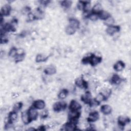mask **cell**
Masks as SVG:
<instances>
[{
  "label": "cell",
  "mask_w": 131,
  "mask_h": 131,
  "mask_svg": "<svg viewBox=\"0 0 131 131\" xmlns=\"http://www.w3.org/2000/svg\"><path fill=\"white\" fill-rule=\"evenodd\" d=\"M102 60L101 57L97 56L94 54H91L89 56V63L92 66H95L100 63Z\"/></svg>",
  "instance_id": "obj_1"
},
{
  "label": "cell",
  "mask_w": 131,
  "mask_h": 131,
  "mask_svg": "<svg viewBox=\"0 0 131 131\" xmlns=\"http://www.w3.org/2000/svg\"><path fill=\"white\" fill-rule=\"evenodd\" d=\"M67 104L66 102H57L55 103L53 106V109L54 111L56 112H59L61 111L64 110L66 108Z\"/></svg>",
  "instance_id": "obj_2"
},
{
  "label": "cell",
  "mask_w": 131,
  "mask_h": 131,
  "mask_svg": "<svg viewBox=\"0 0 131 131\" xmlns=\"http://www.w3.org/2000/svg\"><path fill=\"white\" fill-rule=\"evenodd\" d=\"M34 107H30L27 111L29 119L31 121L36 120L38 116V113Z\"/></svg>",
  "instance_id": "obj_3"
},
{
  "label": "cell",
  "mask_w": 131,
  "mask_h": 131,
  "mask_svg": "<svg viewBox=\"0 0 131 131\" xmlns=\"http://www.w3.org/2000/svg\"><path fill=\"white\" fill-rule=\"evenodd\" d=\"M81 108V105L76 100H73L71 101L69 105V110L71 112L79 111Z\"/></svg>",
  "instance_id": "obj_4"
},
{
  "label": "cell",
  "mask_w": 131,
  "mask_h": 131,
  "mask_svg": "<svg viewBox=\"0 0 131 131\" xmlns=\"http://www.w3.org/2000/svg\"><path fill=\"white\" fill-rule=\"evenodd\" d=\"M120 30V27L118 26H110L106 29V33L110 35H113Z\"/></svg>",
  "instance_id": "obj_5"
},
{
  "label": "cell",
  "mask_w": 131,
  "mask_h": 131,
  "mask_svg": "<svg viewBox=\"0 0 131 131\" xmlns=\"http://www.w3.org/2000/svg\"><path fill=\"white\" fill-rule=\"evenodd\" d=\"M11 8L9 5H5L2 7L1 11V16H8L10 14Z\"/></svg>",
  "instance_id": "obj_6"
},
{
  "label": "cell",
  "mask_w": 131,
  "mask_h": 131,
  "mask_svg": "<svg viewBox=\"0 0 131 131\" xmlns=\"http://www.w3.org/2000/svg\"><path fill=\"white\" fill-rule=\"evenodd\" d=\"M76 85L80 88H88V83L86 81H85L82 78H78L75 80Z\"/></svg>",
  "instance_id": "obj_7"
},
{
  "label": "cell",
  "mask_w": 131,
  "mask_h": 131,
  "mask_svg": "<svg viewBox=\"0 0 131 131\" xmlns=\"http://www.w3.org/2000/svg\"><path fill=\"white\" fill-rule=\"evenodd\" d=\"M99 113L97 112H93L90 114L87 120L89 122H95L99 119Z\"/></svg>",
  "instance_id": "obj_8"
},
{
  "label": "cell",
  "mask_w": 131,
  "mask_h": 131,
  "mask_svg": "<svg viewBox=\"0 0 131 131\" xmlns=\"http://www.w3.org/2000/svg\"><path fill=\"white\" fill-rule=\"evenodd\" d=\"M1 31L5 32L9 31H15V28L14 27V26L12 23L11 24L6 23L3 26V28L1 29Z\"/></svg>",
  "instance_id": "obj_9"
},
{
  "label": "cell",
  "mask_w": 131,
  "mask_h": 131,
  "mask_svg": "<svg viewBox=\"0 0 131 131\" xmlns=\"http://www.w3.org/2000/svg\"><path fill=\"white\" fill-rule=\"evenodd\" d=\"M130 122V119L126 116H120L118 119V122L120 126H124Z\"/></svg>",
  "instance_id": "obj_10"
},
{
  "label": "cell",
  "mask_w": 131,
  "mask_h": 131,
  "mask_svg": "<svg viewBox=\"0 0 131 131\" xmlns=\"http://www.w3.org/2000/svg\"><path fill=\"white\" fill-rule=\"evenodd\" d=\"M33 105V107L36 109L42 110L45 107V103L42 100H38L34 102Z\"/></svg>",
  "instance_id": "obj_11"
},
{
  "label": "cell",
  "mask_w": 131,
  "mask_h": 131,
  "mask_svg": "<svg viewBox=\"0 0 131 131\" xmlns=\"http://www.w3.org/2000/svg\"><path fill=\"white\" fill-rule=\"evenodd\" d=\"M76 127V124L71 122H69L65 124H64L62 126V128L61 130H73L75 129V127Z\"/></svg>",
  "instance_id": "obj_12"
},
{
  "label": "cell",
  "mask_w": 131,
  "mask_h": 131,
  "mask_svg": "<svg viewBox=\"0 0 131 131\" xmlns=\"http://www.w3.org/2000/svg\"><path fill=\"white\" fill-rule=\"evenodd\" d=\"M91 98H92V96L91 93L89 92H86L84 94V95L81 96V100L86 104H90V102L92 100Z\"/></svg>",
  "instance_id": "obj_13"
},
{
  "label": "cell",
  "mask_w": 131,
  "mask_h": 131,
  "mask_svg": "<svg viewBox=\"0 0 131 131\" xmlns=\"http://www.w3.org/2000/svg\"><path fill=\"white\" fill-rule=\"evenodd\" d=\"M101 112L104 115H108L112 112V107L107 104H104L101 107Z\"/></svg>",
  "instance_id": "obj_14"
},
{
  "label": "cell",
  "mask_w": 131,
  "mask_h": 131,
  "mask_svg": "<svg viewBox=\"0 0 131 131\" xmlns=\"http://www.w3.org/2000/svg\"><path fill=\"white\" fill-rule=\"evenodd\" d=\"M125 67V64L122 61H117L114 66V69L115 71L119 72L122 71Z\"/></svg>",
  "instance_id": "obj_15"
},
{
  "label": "cell",
  "mask_w": 131,
  "mask_h": 131,
  "mask_svg": "<svg viewBox=\"0 0 131 131\" xmlns=\"http://www.w3.org/2000/svg\"><path fill=\"white\" fill-rule=\"evenodd\" d=\"M44 72L47 75H53V74H54L56 73V69L54 66H49L45 69Z\"/></svg>",
  "instance_id": "obj_16"
},
{
  "label": "cell",
  "mask_w": 131,
  "mask_h": 131,
  "mask_svg": "<svg viewBox=\"0 0 131 131\" xmlns=\"http://www.w3.org/2000/svg\"><path fill=\"white\" fill-rule=\"evenodd\" d=\"M17 115L16 112L13 111L12 112H10L9 114L8 122L13 123V122L16 121V120L17 119Z\"/></svg>",
  "instance_id": "obj_17"
},
{
  "label": "cell",
  "mask_w": 131,
  "mask_h": 131,
  "mask_svg": "<svg viewBox=\"0 0 131 131\" xmlns=\"http://www.w3.org/2000/svg\"><path fill=\"white\" fill-rule=\"evenodd\" d=\"M21 120L25 124H27L28 123H29L31 121L29 119L28 114L27 112H24L21 113Z\"/></svg>",
  "instance_id": "obj_18"
},
{
  "label": "cell",
  "mask_w": 131,
  "mask_h": 131,
  "mask_svg": "<svg viewBox=\"0 0 131 131\" xmlns=\"http://www.w3.org/2000/svg\"><path fill=\"white\" fill-rule=\"evenodd\" d=\"M69 23H70V26L72 27L73 28H75V29H77L79 28V21L75 18H71L69 20Z\"/></svg>",
  "instance_id": "obj_19"
},
{
  "label": "cell",
  "mask_w": 131,
  "mask_h": 131,
  "mask_svg": "<svg viewBox=\"0 0 131 131\" xmlns=\"http://www.w3.org/2000/svg\"><path fill=\"white\" fill-rule=\"evenodd\" d=\"M102 6L100 4L97 3L93 7L92 11L93 13L98 14L102 11Z\"/></svg>",
  "instance_id": "obj_20"
},
{
  "label": "cell",
  "mask_w": 131,
  "mask_h": 131,
  "mask_svg": "<svg viewBox=\"0 0 131 131\" xmlns=\"http://www.w3.org/2000/svg\"><path fill=\"white\" fill-rule=\"evenodd\" d=\"M98 17H99L102 20H106L107 18H108L110 16V15L108 12L105 11H103L102 10L98 14Z\"/></svg>",
  "instance_id": "obj_21"
},
{
  "label": "cell",
  "mask_w": 131,
  "mask_h": 131,
  "mask_svg": "<svg viewBox=\"0 0 131 131\" xmlns=\"http://www.w3.org/2000/svg\"><path fill=\"white\" fill-rule=\"evenodd\" d=\"M34 15L35 16V19H41L43 17V13L42 11V10H40L39 8H37L35 10Z\"/></svg>",
  "instance_id": "obj_22"
},
{
  "label": "cell",
  "mask_w": 131,
  "mask_h": 131,
  "mask_svg": "<svg viewBox=\"0 0 131 131\" xmlns=\"http://www.w3.org/2000/svg\"><path fill=\"white\" fill-rule=\"evenodd\" d=\"M48 57L45 56L43 54H38L36 57V61L37 62H44L46 61L48 59Z\"/></svg>",
  "instance_id": "obj_23"
},
{
  "label": "cell",
  "mask_w": 131,
  "mask_h": 131,
  "mask_svg": "<svg viewBox=\"0 0 131 131\" xmlns=\"http://www.w3.org/2000/svg\"><path fill=\"white\" fill-rule=\"evenodd\" d=\"M120 81L121 79L120 76L117 74L114 75L111 80V82L112 84H118L120 82Z\"/></svg>",
  "instance_id": "obj_24"
},
{
  "label": "cell",
  "mask_w": 131,
  "mask_h": 131,
  "mask_svg": "<svg viewBox=\"0 0 131 131\" xmlns=\"http://www.w3.org/2000/svg\"><path fill=\"white\" fill-rule=\"evenodd\" d=\"M68 94V91L66 89L62 90L58 94V98L59 99H64Z\"/></svg>",
  "instance_id": "obj_25"
},
{
  "label": "cell",
  "mask_w": 131,
  "mask_h": 131,
  "mask_svg": "<svg viewBox=\"0 0 131 131\" xmlns=\"http://www.w3.org/2000/svg\"><path fill=\"white\" fill-rule=\"evenodd\" d=\"M76 30V29H75V28L70 26V25L67 26L66 28V32L67 33V34H68L69 35L74 34L75 33Z\"/></svg>",
  "instance_id": "obj_26"
},
{
  "label": "cell",
  "mask_w": 131,
  "mask_h": 131,
  "mask_svg": "<svg viewBox=\"0 0 131 131\" xmlns=\"http://www.w3.org/2000/svg\"><path fill=\"white\" fill-rule=\"evenodd\" d=\"M61 5L64 8H69L72 5V2L70 1H63L61 2Z\"/></svg>",
  "instance_id": "obj_27"
},
{
  "label": "cell",
  "mask_w": 131,
  "mask_h": 131,
  "mask_svg": "<svg viewBox=\"0 0 131 131\" xmlns=\"http://www.w3.org/2000/svg\"><path fill=\"white\" fill-rule=\"evenodd\" d=\"M114 23V19L112 17H111V16H110L108 18L105 20V24L108 26H112Z\"/></svg>",
  "instance_id": "obj_28"
},
{
  "label": "cell",
  "mask_w": 131,
  "mask_h": 131,
  "mask_svg": "<svg viewBox=\"0 0 131 131\" xmlns=\"http://www.w3.org/2000/svg\"><path fill=\"white\" fill-rule=\"evenodd\" d=\"M23 106V103L21 102H17L13 106V111L15 112H17L20 109H21V107Z\"/></svg>",
  "instance_id": "obj_29"
},
{
  "label": "cell",
  "mask_w": 131,
  "mask_h": 131,
  "mask_svg": "<svg viewBox=\"0 0 131 131\" xmlns=\"http://www.w3.org/2000/svg\"><path fill=\"white\" fill-rule=\"evenodd\" d=\"M17 49L14 47L12 48L9 51V55L11 57H15L17 55Z\"/></svg>",
  "instance_id": "obj_30"
},
{
  "label": "cell",
  "mask_w": 131,
  "mask_h": 131,
  "mask_svg": "<svg viewBox=\"0 0 131 131\" xmlns=\"http://www.w3.org/2000/svg\"><path fill=\"white\" fill-rule=\"evenodd\" d=\"M88 16L89 18V19H90L91 20H93V21L96 20L98 18V14H95L93 13L88 15Z\"/></svg>",
  "instance_id": "obj_31"
},
{
  "label": "cell",
  "mask_w": 131,
  "mask_h": 131,
  "mask_svg": "<svg viewBox=\"0 0 131 131\" xmlns=\"http://www.w3.org/2000/svg\"><path fill=\"white\" fill-rule=\"evenodd\" d=\"M30 7H26L25 8H24L22 10V13L23 14H29L30 12Z\"/></svg>",
  "instance_id": "obj_32"
},
{
  "label": "cell",
  "mask_w": 131,
  "mask_h": 131,
  "mask_svg": "<svg viewBox=\"0 0 131 131\" xmlns=\"http://www.w3.org/2000/svg\"><path fill=\"white\" fill-rule=\"evenodd\" d=\"M28 15V19L30 21H32L33 20L35 19V16H34V14L30 12Z\"/></svg>",
  "instance_id": "obj_33"
},
{
  "label": "cell",
  "mask_w": 131,
  "mask_h": 131,
  "mask_svg": "<svg viewBox=\"0 0 131 131\" xmlns=\"http://www.w3.org/2000/svg\"><path fill=\"white\" fill-rule=\"evenodd\" d=\"M48 113L47 110H45V111H43L41 113L40 116L41 117V118H46V117H47V116H48Z\"/></svg>",
  "instance_id": "obj_34"
},
{
  "label": "cell",
  "mask_w": 131,
  "mask_h": 131,
  "mask_svg": "<svg viewBox=\"0 0 131 131\" xmlns=\"http://www.w3.org/2000/svg\"><path fill=\"white\" fill-rule=\"evenodd\" d=\"M50 2L48 1H41L40 2V3L42 4V5H47Z\"/></svg>",
  "instance_id": "obj_35"
},
{
  "label": "cell",
  "mask_w": 131,
  "mask_h": 131,
  "mask_svg": "<svg viewBox=\"0 0 131 131\" xmlns=\"http://www.w3.org/2000/svg\"><path fill=\"white\" fill-rule=\"evenodd\" d=\"M28 130H35V129L34 128H28Z\"/></svg>",
  "instance_id": "obj_36"
}]
</instances>
